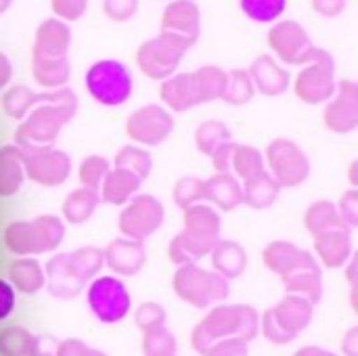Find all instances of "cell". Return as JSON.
I'll list each match as a JSON object with an SVG mask.
<instances>
[{
	"label": "cell",
	"mask_w": 358,
	"mask_h": 356,
	"mask_svg": "<svg viewBox=\"0 0 358 356\" xmlns=\"http://www.w3.org/2000/svg\"><path fill=\"white\" fill-rule=\"evenodd\" d=\"M258 313L248 304H220L193 329V348L208 356L210 348L227 338H239L250 344L258 336Z\"/></svg>",
	"instance_id": "cell-1"
},
{
	"label": "cell",
	"mask_w": 358,
	"mask_h": 356,
	"mask_svg": "<svg viewBox=\"0 0 358 356\" xmlns=\"http://www.w3.org/2000/svg\"><path fill=\"white\" fill-rule=\"evenodd\" d=\"M185 229L170 241V260L178 266L195 264L199 258L208 256L220 241V216L216 210L203 204H195L182 210Z\"/></svg>",
	"instance_id": "cell-2"
},
{
	"label": "cell",
	"mask_w": 358,
	"mask_h": 356,
	"mask_svg": "<svg viewBox=\"0 0 358 356\" xmlns=\"http://www.w3.org/2000/svg\"><path fill=\"white\" fill-rule=\"evenodd\" d=\"M78 111V97L69 88H61L57 99L36 105L17 128V147H48L61 128L71 122Z\"/></svg>",
	"instance_id": "cell-3"
},
{
	"label": "cell",
	"mask_w": 358,
	"mask_h": 356,
	"mask_svg": "<svg viewBox=\"0 0 358 356\" xmlns=\"http://www.w3.org/2000/svg\"><path fill=\"white\" fill-rule=\"evenodd\" d=\"M227 84V71L216 65H203L195 71L174 73L164 80L159 94L172 111H187L201 103H210L222 97Z\"/></svg>",
	"instance_id": "cell-4"
},
{
	"label": "cell",
	"mask_w": 358,
	"mask_h": 356,
	"mask_svg": "<svg viewBox=\"0 0 358 356\" xmlns=\"http://www.w3.org/2000/svg\"><path fill=\"white\" fill-rule=\"evenodd\" d=\"M103 252L99 248H80L78 252L57 254L46 264V285L55 298L71 300L82 294L88 281L101 271Z\"/></svg>",
	"instance_id": "cell-5"
},
{
	"label": "cell",
	"mask_w": 358,
	"mask_h": 356,
	"mask_svg": "<svg viewBox=\"0 0 358 356\" xmlns=\"http://www.w3.org/2000/svg\"><path fill=\"white\" fill-rule=\"evenodd\" d=\"M65 239V225L52 214L34 220H15L4 229V245L19 258H31L57 250Z\"/></svg>",
	"instance_id": "cell-6"
},
{
	"label": "cell",
	"mask_w": 358,
	"mask_h": 356,
	"mask_svg": "<svg viewBox=\"0 0 358 356\" xmlns=\"http://www.w3.org/2000/svg\"><path fill=\"white\" fill-rule=\"evenodd\" d=\"M88 94L105 107L124 105L134 90V80L126 63L117 59H101L92 63L84 76Z\"/></svg>",
	"instance_id": "cell-7"
},
{
	"label": "cell",
	"mask_w": 358,
	"mask_h": 356,
	"mask_svg": "<svg viewBox=\"0 0 358 356\" xmlns=\"http://www.w3.org/2000/svg\"><path fill=\"white\" fill-rule=\"evenodd\" d=\"M172 287L180 300L201 311L227 300L229 296V281L216 271H203L197 264L178 266L172 279Z\"/></svg>",
	"instance_id": "cell-8"
},
{
	"label": "cell",
	"mask_w": 358,
	"mask_h": 356,
	"mask_svg": "<svg viewBox=\"0 0 358 356\" xmlns=\"http://www.w3.org/2000/svg\"><path fill=\"white\" fill-rule=\"evenodd\" d=\"M313 306L306 298L287 294L262 317V334L273 344H289L313 321Z\"/></svg>",
	"instance_id": "cell-9"
},
{
	"label": "cell",
	"mask_w": 358,
	"mask_h": 356,
	"mask_svg": "<svg viewBox=\"0 0 358 356\" xmlns=\"http://www.w3.org/2000/svg\"><path fill=\"white\" fill-rule=\"evenodd\" d=\"M191 46H193L191 42L162 31L159 36L141 44L136 52V63L147 78L168 80L170 76H174L182 57Z\"/></svg>",
	"instance_id": "cell-10"
},
{
	"label": "cell",
	"mask_w": 358,
	"mask_h": 356,
	"mask_svg": "<svg viewBox=\"0 0 358 356\" xmlns=\"http://www.w3.org/2000/svg\"><path fill=\"white\" fill-rule=\"evenodd\" d=\"M294 88H296L298 99L308 105L327 103L336 94V88H338L334 57L327 50L317 48L313 59L300 69Z\"/></svg>",
	"instance_id": "cell-11"
},
{
	"label": "cell",
	"mask_w": 358,
	"mask_h": 356,
	"mask_svg": "<svg viewBox=\"0 0 358 356\" xmlns=\"http://www.w3.org/2000/svg\"><path fill=\"white\" fill-rule=\"evenodd\" d=\"M86 300L92 315L105 325L124 321L132 306L130 292L126 290V285L117 277H109V275L90 281L86 290Z\"/></svg>",
	"instance_id": "cell-12"
},
{
	"label": "cell",
	"mask_w": 358,
	"mask_h": 356,
	"mask_svg": "<svg viewBox=\"0 0 358 356\" xmlns=\"http://www.w3.org/2000/svg\"><path fill=\"white\" fill-rule=\"evenodd\" d=\"M25 176L42 187H59L71 172V159L65 151L48 147H19Z\"/></svg>",
	"instance_id": "cell-13"
},
{
	"label": "cell",
	"mask_w": 358,
	"mask_h": 356,
	"mask_svg": "<svg viewBox=\"0 0 358 356\" xmlns=\"http://www.w3.org/2000/svg\"><path fill=\"white\" fill-rule=\"evenodd\" d=\"M166 210L159 199L153 195H134L117 218V227L126 239L145 241L151 237L164 222Z\"/></svg>",
	"instance_id": "cell-14"
},
{
	"label": "cell",
	"mask_w": 358,
	"mask_h": 356,
	"mask_svg": "<svg viewBox=\"0 0 358 356\" xmlns=\"http://www.w3.org/2000/svg\"><path fill=\"white\" fill-rule=\"evenodd\" d=\"M266 162L271 176L279 187H300L310 174V162L306 153L289 138H277L266 149Z\"/></svg>",
	"instance_id": "cell-15"
},
{
	"label": "cell",
	"mask_w": 358,
	"mask_h": 356,
	"mask_svg": "<svg viewBox=\"0 0 358 356\" xmlns=\"http://www.w3.org/2000/svg\"><path fill=\"white\" fill-rule=\"evenodd\" d=\"M268 46L287 65H306L317 46L298 21H279L268 31Z\"/></svg>",
	"instance_id": "cell-16"
},
{
	"label": "cell",
	"mask_w": 358,
	"mask_h": 356,
	"mask_svg": "<svg viewBox=\"0 0 358 356\" xmlns=\"http://www.w3.org/2000/svg\"><path fill=\"white\" fill-rule=\"evenodd\" d=\"M174 132V118L159 105H145L130 113L126 120V134L147 147L162 145Z\"/></svg>",
	"instance_id": "cell-17"
},
{
	"label": "cell",
	"mask_w": 358,
	"mask_h": 356,
	"mask_svg": "<svg viewBox=\"0 0 358 356\" xmlns=\"http://www.w3.org/2000/svg\"><path fill=\"white\" fill-rule=\"evenodd\" d=\"M325 126L331 132L348 134L358 126V86L352 80H342L336 94L329 99L325 113Z\"/></svg>",
	"instance_id": "cell-18"
},
{
	"label": "cell",
	"mask_w": 358,
	"mask_h": 356,
	"mask_svg": "<svg viewBox=\"0 0 358 356\" xmlns=\"http://www.w3.org/2000/svg\"><path fill=\"white\" fill-rule=\"evenodd\" d=\"M201 29V13L193 0H172L162 15V31L182 38L191 44L197 42Z\"/></svg>",
	"instance_id": "cell-19"
},
{
	"label": "cell",
	"mask_w": 358,
	"mask_h": 356,
	"mask_svg": "<svg viewBox=\"0 0 358 356\" xmlns=\"http://www.w3.org/2000/svg\"><path fill=\"white\" fill-rule=\"evenodd\" d=\"M69 44H71V31L67 23L57 17L46 19L36 29L31 59H48V61L67 59Z\"/></svg>",
	"instance_id": "cell-20"
},
{
	"label": "cell",
	"mask_w": 358,
	"mask_h": 356,
	"mask_svg": "<svg viewBox=\"0 0 358 356\" xmlns=\"http://www.w3.org/2000/svg\"><path fill=\"white\" fill-rule=\"evenodd\" d=\"M283 285H285L287 294L306 298L310 304H317L323 296L321 269H319L317 260L308 252H304L298 266L294 271H289L287 275H283Z\"/></svg>",
	"instance_id": "cell-21"
},
{
	"label": "cell",
	"mask_w": 358,
	"mask_h": 356,
	"mask_svg": "<svg viewBox=\"0 0 358 356\" xmlns=\"http://www.w3.org/2000/svg\"><path fill=\"white\" fill-rule=\"evenodd\" d=\"M103 262H107V266L115 275L132 277L145 266L147 252H145V245L141 241L120 237V239H113L107 245V250L103 252Z\"/></svg>",
	"instance_id": "cell-22"
},
{
	"label": "cell",
	"mask_w": 358,
	"mask_h": 356,
	"mask_svg": "<svg viewBox=\"0 0 358 356\" xmlns=\"http://www.w3.org/2000/svg\"><path fill=\"white\" fill-rule=\"evenodd\" d=\"M248 73L252 78L254 88H258L266 97L283 94L289 88V84H292L289 71L283 65H279V61L275 57H271V55H260L252 63Z\"/></svg>",
	"instance_id": "cell-23"
},
{
	"label": "cell",
	"mask_w": 358,
	"mask_h": 356,
	"mask_svg": "<svg viewBox=\"0 0 358 356\" xmlns=\"http://www.w3.org/2000/svg\"><path fill=\"white\" fill-rule=\"evenodd\" d=\"M315 250L327 269H340L352 256L350 229H331L315 237Z\"/></svg>",
	"instance_id": "cell-24"
},
{
	"label": "cell",
	"mask_w": 358,
	"mask_h": 356,
	"mask_svg": "<svg viewBox=\"0 0 358 356\" xmlns=\"http://www.w3.org/2000/svg\"><path fill=\"white\" fill-rule=\"evenodd\" d=\"M141 185H143V180L138 176H134L126 170H120V168H111L99 187L101 189L99 195H101V201H107L113 206H124L134 195H138Z\"/></svg>",
	"instance_id": "cell-25"
},
{
	"label": "cell",
	"mask_w": 358,
	"mask_h": 356,
	"mask_svg": "<svg viewBox=\"0 0 358 356\" xmlns=\"http://www.w3.org/2000/svg\"><path fill=\"white\" fill-rule=\"evenodd\" d=\"M203 183H206V199L216 204L220 210L231 212L243 204V189L233 174L218 172Z\"/></svg>",
	"instance_id": "cell-26"
},
{
	"label": "cell",
	"mask_w": 358,
	"mask_h": 356,
	"mask_svg": "<svg viewBox=\"0 0 358 356\" xmlns=\"http://www.w3.org/2000/svg\"><path fill=\"white\" fill-rule=\"evenodd\" d=\"M210 254H212L214 271L218 275H222L227 281L241 277L248 266V254H245L243 245H239L235 241H218Z\"/></svg>",
	"instance_id": "cell-27"
},
{
	"label": "cell",
	"mask_w": 358,
	"mask_h": 356,
	"mask_svg": "<svg viewBox=\"0 0 358 356\" xmlns=\"http://www.w3.org/2000/svg\"><path fill=\"white\" fill-rule=\"evenodd\" d=\"M25 180L23 157L17 145L0 147V197L15 195Z\"/></svg>",
	"instance_id": "cell-28"
},
{
	"label": "cell",
	"mask_w": 358,
	"mask_h": 356,
	"mask_svg": "<svg viewBox=\"0 0 358 356\" xmlns=\"http://www.w3.org/2000/svg\"><path fill=\"white\" fill-rule=\"evenodd\" d=\"M61 90V88H59ZM59 90H48V92H34L31 88L27 86H13L4 92L2 97V107L4 111L15 118V120H23L36 105L40 103H46V101H52L57 99Z\"/></svg>",
	"instance_id": "cell-29"
},
{
	"label": "cell",
	"mask_w": 358,
	"mask_h": 356,
	"mask_svg": "<svg viewBox=\"0 0 358 356\" xmlns=\"http://www.w3.org/2000/svg\"><path fill=\"white\" fill-rule=\"evenodd\" d=\"M8 283L21 294H38L46 285L44 271L34 258H17L8 271Z\"/></svg>",
	"instance_id": "cell-30"
},
{
	"label": "cell",
	"mask_w": 358,
	"mask_h": 356,
	"mask_svg": "<svg viewBox=\"0 0 358 356\" xmlns=\"http://www.w3.org/2000/svg\"><path fill=\"white\" fill-rule=\"evenodd\" d=\"M241 189H243V204H248L250 208H256V210H264V208L273 206L281 191L277 180L266 170L260 172L258 176L245 180Z\"/></svg>",
	"instance_id": "cell-31"
},
{
	"label": "cell",
	"mask_w": 358,
	"mask_h": 356,
	"mask_svg": "<svg viewBox=\"0 0 358 356\" xmlns=\"http://www.w3.org/2000/svg\"><path fill=\"white\" fill-rule=\"evenodd\" d=\"M99 204H101L99 189L80 187V189H76V191H71L67 195V199L63 204V216L71 225H82L94 214Z\"/></svg>",
	"instance_id": "cell-32"
},
{
	"label": "cell",
	"mask_w": 358,
	"mask_h": 356,
	"mask_svg": "<svg viewBox=\"0 0 358 356\" xmlns=\"http://www.w3.org/2000/svg\"><path fill=\"white\" fill-rule=\"evenodd\" d=\"M304 225H306V229L315 237L325 233V231H331V229H350L342 220V216L338 212V206L331 204V201H317V204H313L306 210V214H304Z\"/></svg>",
	"instance_id": "cell-33"
},
{
	"label": "cell",
	"mask_w": 358,
	"mask_h": 356,
	"mask_svg": "<svg viewBox=\"0 0 358 356\" xmlns=\"http://www.w3.org/2000/svg\"><path fill=\"white\" fill-rule=\"evenodd\" d=\"M302 254H304V250L296 248L289 241H273L264 248L262 258H264V264L268 266V271L283 277L298 266V262L302 260Z\"/></svg>",
	"instance_id": "cell-34"
},
{
	"label": "cell",
	"mask_w": 358,
	"mask_h": 356,
	"mask_svg": "<svg viewBox=\"0 0 358 356\" xmlns=\"http://www.w3.org/2000/svg\"><path fill=\"white\" fill-rule=\"evenodd\" d=\"M31 73L34 80L50 90H59L65 88L67 80H69V61L67 59H31Z\"/></svg>",
	"instance_id": "cell-35"
},
{
	"label": "cell",
	"mask_w": 358,
	"mask_h": 356,
	"mask_svg": "<svg viewBox=\"0 0 358 356\" xmlns=\"http://www.w3.org/2000/svg\"><path fill=\"white\" fill-rule=\"evenodd\" d=\"M151 166H153L151 153L141 147H134V145L122 147L115 155V168L126 170V172L138 176L141 180H145L151 174Z\"/></svg>",
	"instance_id": "cell-36"
},
{
	"label": "cell",
	"mask_w": 358,
	"mask_h": 356,
	"mask_svg": "<svg viewBox=\"0 0 358 356\" xmlns=\"http://www.w3.org/2000/svg\"><path fill=\"white\" fill-rule=\"evenodd\" d=\"M256 88L252 84V78L248 71L243 69H231L227 71V84H224V92H222V101H227L229 105H245L252 101Z\"/></svg>",
	"instance_id": "cell-37"
},
{
	"label": "cell",
	"mask_w": 358,
	"mask_h": 356,
	"mask_svg": "<svg viewBox=\"0 0 358 356\" xmlns=\"http://www.w3.org/2000/svg\"><path fill=\"white\" fill-rule=\"evenodd\" d=\"M231 168L235 170V174L245 183L254 176H258L260 172H264V157L256 147L250 145H237L235 153H233V162Z\"/></svg>",
	"instance_id": "cell-38"
},
{
	"label": "cell",
	"mask_w": 358,
	"mask_h": 356,
	"mask_svg": "<svg viewBox=\"0 0 358 356\" xmlns=\"http://www.w3.org/2000/svg\"><path fill=\"white\" fill-rule=\"evenodd\" d=\"M241 10L256 23H275L287 8V0H239Z\"/></svg>",
	"instance_id": "cell-39"
},
{
	"label": "cell",
	"mask_w": 358,
	"mask_h": 356,
	"mask_svg": "<svg viewBox=\"0 0 358 356\" xmlns=\"http://www.w3.org/2000/svg\"><path fill=\"white\" fill-rule=\"evenodd\" d=\"M231 141V130L224 122H218V120H208L203 122L199 128H197V134H195V143H197V149L203 153V155H212V151Z\"/></svg>",
	"instance_id": "cell-40"
},
{
	"label": "cell",
	"mask_w": 358,
	"mask_h": 356,
	"mask_svg": "<svg viewBox=\"0 0 358 356\" xmlns=\"http://www.w3.org/2000/svg\"><path fill=\"white\" fill-rule=\"evenodd\" d=\"M34 336L23 327H6L0 332V355L2 356H29Z\"/></svg>",
	"instance_id": "cell-41"
},
{
	"label": "cell",
	"mask_w": 358,
	"mask_h": 356,
	"mask_svg": "<svg viewBox=\"0 0 358 356\" xmlns=\"http://www.w3.org/2000/svg\"><path fill=\"white\" fill-rule=\"evenodd\" d=\"M145 356H174L176 355V338L166 327H155L145 332L143 338Z\"/></svg>",
	"instance_id": "cell-42"
},
{
	"label": "cell",
	"mask_w": 358,
	"mask_h": 356,
	"mask_svg": "<svg viewBox=\"0 0 358 356\" xmlns=\"http://www.w3.org/2000/svg\"><path fill=\"white\" fill-rule=\"evenodd\" d=\"M206 199V183L201 178L195 176H185L176 183L174 187V201L176 206H180L182 210L199 204Z\"/></svg>",
	"instance_id": "cell-43"
},
{
	"label": "cell",
	"mask_w": 358,
	"mask_h": 356,
	"mask_svg": "<svg viewBox=\"0 0 358 356\" xmlns=\"http://www.w3.org/2000/svg\"><path fill=\"white\" fill-rule=\"evenodd\" d=\"M109 170H111V166H109V162L105 157H101V155H88V157L82 159L78 176H80L82 187L99 189Z\"/></svg>",
	"instance_id": "cell-44"
},
{
	"label": "cell",
	"mask_w": 358,
	"mask_h": 356,
	"mask_svg": "<svg viewBox=\"0 0 358 356\" xmlns=\"http://www.w3.org/2000/svg\"><path fill=\"white\" fill-rule=\"evenodd\" d=\"M136 327H141L143 332L155 329V327H164L166 323V311L155 304V302H145L136 308V317H134Z\"/></svg>",
	"instance_id": "cell-45"
},
{
	"label": "cell",
	"mask_w": 358,
	"mask_h": 356,
	"mask_svg": "<svg viewBox=\"0 0 358 356\" xmlns=\"http://www.w3.org/2000/svg\"><path fill=\"white\" fill-rule=\"evenodd\" d=\"M88 0H50V8L61 21H78L86 13Z\"/></svg>",
	"instance_id": "cell-46"
},
{
	"label": "cell",
	"mask_w": 358,
	"mask_h": 356,
	"mask_svg": "<svg viewBox=\"0 0 358 356\" xmlns=\"http://www.w3.org/2000/svg\"><path fill=\"white\" fill-rule=\"evenodd\" d=\"M138 0H103V13L111 21H128L136 15Z\"/></svg>",
	"instance_id": "cell-47"
},
{
	"label": "cell",
	"mask_w": 358,
	"mask_h": 356,
	"mask_svg": "<svg viewBox=\"0 0 358 356\" xmlns=\"http://www.w3.org/2000/svg\"><path fill=\"white\" fill-rule=\"evenodd\" d=\"M208 356H248V344L239 338H227L216 342Z\"/></svg>",
	"instance_id": "cell-48"
},
{
	"label": "cell",
	"mask_w": 358,
	"mask_h": 356,
	"mask_svg": "<svg viewBox=\"0 0 358 356\" xmlns=\"http://www.w3.org/2000/svg\"><path fill=\"white\" fill-rule=\"evenodd\" d=\"M338 212H340V216H342V220L352 229V227H357L358 225V191H348V193H344V197H342V201H340V206H338Z\"/></svg>",
	"instance_id": "cell-49"
},
{
	"label": "cell",
	"mask_w": 358,
	"mask_h": 356,
	"mask_svg": "<svg viewBox=\"0 0 358 356\" xmlns=\"http://www.w3.org/2000/svg\"><path fill=\"white\" fill-rule=\"evenodd\" d=\"M237 145L233 141H227L222 145H218L214 151H212V162H214V168L218 172H229L231 170V162H233V153H235Z\"/></svg>",
	"instance_id": "cell-50"
},
{
	"label": "cell",
	"mask_w": 358,
	"mask_h": 356,
	"mask_svg": "<svg viewBox=\"0 0 358 356\" xmlns=\"http://www.w3.org/2000/svg\"><path fill=\"white\" fill-rule=\"evenodd\" d=\"M17 294L6 279H0V321L8 319L15 311Z\"/></svg>",
	"instance_id": "cell-51"
},
{
	"label": "cell",
	"mask_w": 358,
	"mask_h": 356,
	"mask_svg": "<svg viewBox=\"0 0 358 356\" xmlns=\"http://www.w3.org/2000/svg\"><path fill=\"white\" fill-rule=\"evenodd\" d=\"M59 342L52 336H34L29 356H57Z\"/></svg>",
	"instance_id": "cell-52"
},
{
	"label": "cell",
	"mask_w": 358,
	"mask_h": 356,
	"mask_svg": "<svg viewBox=\"0 0 358 356\" xmlns=\"http://www.w3.org/2000/svg\"><path fill=\"white\" fill-rule=\"evenodd\" d=\"M313 8L323 17H338L346 8V0H313Z\"/></svg>",
	"instance_id": "cell-53"
},
{
	"label": "cell",
	"mask_w": 358,
	"mask_h": 356,
	"mask_svg": "<svg viewBox=\"0 0 358 356\" xmlns=\"http://www.w3.org/2000/svg\"><path fill=\"white\" fill-rule=\"evenodd\" d=\"M86 348L88 346L82 340H65V342H59L57 356H82Z\"/></svg>",
	"instance_id": "cell-54"
},
{
	"label": "cell",
	"mask_w": 358,
	"mask_h": 356,
	"mask_svg": "<svg viewBox=\"0 0 358 356\" xmlns=\"http://www.w3.org/2000/svg\"><path fill=\"white\" fill-rule=\"evenodd\" d=\"M10 80H13V63H10V59H8L4 52H0V90H2Z\"/></svg>",
	"instance_id": "cell-55"
},
{
	"label": "cell",
	"mask_w": 358,
	"mask_h": 356,
	"mask_svg": "<svg viewBox=\"0 0 358 356\" xmlns=\"http://www.w3.org/2000/svg\"><path fill=\"white\" fill-rule=\"evenodd\" d=\"M342 350L346 356H358V329H350L342 342Z\"/></svg>",
	"instance_id": "cell-56"
},
{
	"label": "cell",
	"mask_w": 358,
	"mask_h": 356,
	"mask_svg": "<svg viewBox=\"0 0 358 356\" xmlns=\"http://www.w3.org/2000/svg\"><path fill=\"white\" fill-rule=\"evenodd\" d=\"M294 356H340L331 350H325V348H319V346H306V348H300Z\"/></svg>",
	"instance_id": "cell-57"
},
{
	"label": "cell",
	"mask_w": 358,
	"mask_h": 356,
	"mask_svg": "<svg viewBox=\"0 0 358 356\" xmlns=\"http://www.w3.org/2000/svg\"><path fill=\"white\" fill-rule=\"evenodd\" d=\"M82 356H107V355H105V353H101V350H94V348H86Z\"/></svg>",
	"instance_id": "cell-58"
},
{
	"label": "cell",
	"mask_w": 358,
	"mask_h": 356,
	"mask_svg": "<svg viewBox=\"0 0 358 356\" xmlns=\"http://www.w3.org/2000/svg\"><path fill=\"white\" fill-rule=\"evenodd\" d=\"M13 4V0H0V15L8 10V6Z\"/></svg>",
	"instance_id": "cell-59"
}]
</instances>
